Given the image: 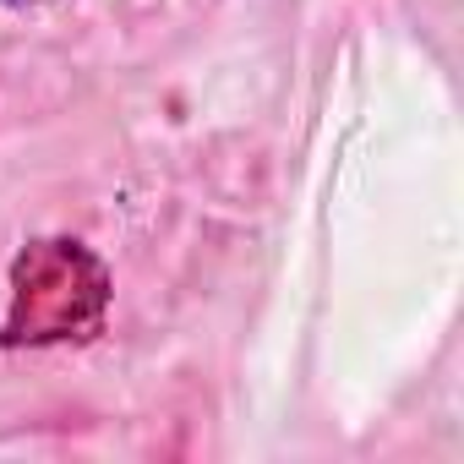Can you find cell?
<instances>
[{
  "mask_svg": "<svg viewBox=\"0 0 464 464\" xmlns=\"http://www.w3.org/2000/svg\"><path fill=\"white\" fill-rule=\"evenodd\" d=\"M110 268L72 236H39L12 257L6 274V317L0 344L6 350H55L88 344L104 334L110 317Z\"/></svg>",
  "mask_w": 464,
  "mask_h": 464,
  "instance_id": "6da1fadb",
  "label": "cell"
},
{
  "mask_svg": "<svg viewBox=\"0 0 464 464\" xmlns=\"http://www.w3.org/2000/svg\"><path fill=\"white\" fill-rule=\"evenodd\" d=\"M12 12H39V6H55V0H6Z\"/></svg>",
  "mask_w": 464,
  "mask_h": 464,
  "instance_id": "7a4b0ae2",
  "label": "cell"
}]
</instances>
